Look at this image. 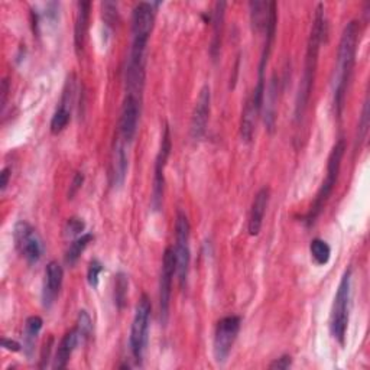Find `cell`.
Segmentation results:
<instances>
[{
  "mask_svg": "<svg viewBox=\"0 0 370 370\" xmlns=\"http://www.w3.org/2000/svg\"><path fill=\"white\" fill-rule=\"evenodd\" d=\"M357 41H359V22L350 21L342 33V40L337 52V65H335L334 77H333L334 109H335V115L339 117H342L343 113L347 87L354 69Z\"/></svg>",
  "mask_w": 370,
  "mask_h": 370,
  "instance_id": "1",
  "label": "cell"
},
{
  "mask_svg": "<svg viewBox=\"0 0 370 370\" xmlns=\"http://www.w3.org/2000/svg\"><path fill=\"white\" fill-rule=\"evenodd\" d=\"M325 28H327V25H325V16H324V6L320 4L317 6L314 22L311 26L310 38H308V44H307L304 73H302V79H301L298 94H296V103H295V120L296 122H299L302 117H304V113L308 108V102H310L311 91L314 87V80H316L320 45L323 44L324 35L327 33Z\"/></svg>",
  "mask_w": 370,
  "mask_h": 370,
  "instance_id": "2",
  "label": "cell"
},
{
  "mask_svg": "<svg viewBox=\"0 0 370 370\" xmlns=\"http://www.w3.org/2000/svg\"><path fill=\"white\" fill-rule=\"evenodd\" d=\"M155 23V9L152 4L142 2L134 6L132 13V50L129 65L145 67V52Z\"/></svg>",
  "mask_w": 370,
  "mask_h": 370,
  "instance_id": "3",
  "label": "cell"
},
{
  "mask_svg": "<svg viewBox=\"0 0 370 370\" xmlns=\"http://www.w3.org/2000/svg\"><path fill=\"white\" fill-rule=\"evenodd\" d=\"M346 152V142L343 139H340L337 144H335L330 152L328 156V162H327V175L325 180L323 181L316 198H314V203L308 212V214L306 216L304 221L310 226L316 221V219L323 213L327 201L337 184L339 180V174H340V168H342V161Z\"/></svg>",
  "mask_w": 370,
  "mask_h": 370,
  "instance_id": "4",
  "label": "cell"
},
{
  "mask_svg": "<svg viewBox=\"0 0 370 370\" xmlns=\"http://www.w3.org/2000/svg\"><path fill=\"white\" fill-rule=\"evenodd\" d=\"M352 299V269H346L342 281L335 292L331 316H330V331L334 340H337L340 346H345L346 334L349 327V311Z\"/></svg>",
  "mask_w": 370,
  "mask_h": 370,
  "instance_id": "5",
  "label": "cell"
},
{
  "mask_svg": "<svg viewBox=\"0 0 370 370\" xmlns=\"http://www.w3.org/2000/svg\"><path fill=\"white\" fill-rule=\"evenodd\" d=\"M151 311H152L151 301L148 295L144 294L138 302L137 310H134V317L130 328V339H129L130 352L138 364H141V362L144 360V354L148 345Z\"/></svg>",
  "mask_w": 370,
  "mask_h": 370,
  "instance_id": "6",
  "label": "cell"
},
{
  "mask_svg": "<svg viewBox=\"0 0 370 370\" xmlns=\"http://www.w3.org/2000/svg\"><path fill=\"white\" fill-rule=\"evenodd\" d=\"M190 236H191V226L188 217L184 212H177L175 219V269L177 277L181 288H185L190 263H191V249H190Z\"/></svg>",
  "mask_w": 370,
  "mask_h": 370,
  "instance_id": "7",
  "label": "cell"
},
{
  "mask_svg": "<svg viewBox=\"0 0 370 370\" xmlns=\"http://www.w3.org/2000/svg\"><path fill=\"white\" fill-rule=\"evenodd\" d=\"M13 241L16 249L25 258V260L30 265L38 263L44 253V243L38 234L28 221H18L13 230Z\"/></svg>",
  "mask_w": 370,
  "mask_h": 370,
  "instance_id": "8",
  "label": "cell"
},
{
  "mask_svg": "<svg viewBox=\"0 0 370 370\" xmlns=\"http://www.w3.org/2000/svg\"><path fill=\"white\" fill-rule=\"evenodd\" d=\"M242 320L238 316H229L217 323L214 333V359L219 364L227 362L234 342L241 331Z\"/></svg>",
  "mask_w": 370,
  "mask_h": 370,
  "instance_id": "9",
  "label": "cell"
},
{
  "mask_svg": "<svg viewBox=\"0 0 370 370\" xmlns=\"http://www.w3.org/2000/svg\"><path fill=\"white\" fill-rule=\"evenodd\" d=\"M177 274L175 269V253L173 248H166L162 258V271L159 279V314L161 323L165 325L170 317L171 294H173V281Z\"/></svg>",
  "mask_w": 370,
  "mask_h": 370,
  "instance_id": "10",
  "label": "cell"
},
{
  "mask_svg": "<svg viewBox=\"0 0 370 370\" xmlns=\"http://www.w3.org/2000/svg\"><path fill=\"white\" fill-rule=\"evenodd\" d=\"M173 142H171V130L170 126H165L161 146L155 159V173H154V187H152V207L154 210H159L162 206V198H163V188H165V166L168 162V158L171 155Z\"/></svg>",
  "mask_w": 370,
  "mask_h": 370,
  "instance_id": "11",
  "label": "cell"
},
{
  "mask_svg": "<svg viewBox=\"0 0 370 370\" xmlns=\"http://www.w3.org/2000/svg\"><path fill=\"white\" fill-rule=\"evenodd\" d=\"M265 80L258 79V84L253 88L250 97L245 105V109L242 112V120H241V134L243 142H252L256 122L263 108V98H265Z\"/></svg>",
  "mask_w": 370,
  "mask_h": 370,
  "instance_id": "12",
  "label": "cell"
},
{
  "mask_svg": "<svg viewBox=\"0 0 370 370\" xmlns=\"http://www.w3.org/2000/svg\"><path fill=\"white\" fill-rule=\"evenodd\" d=\"M210 109H212V90L209 86H204L200 90L191 116L190 132H191V138L194 141H200L206 134L209 119H210Z\"/></svg>",
  "mask_w": 370,
  "mask_h": 370,
  "instance_id": "13",
  "label": "cell"
},
{
  "mask_svg": "<svg viewBox=\"0 0 370 370\" xmlns=\"http://www.w3.org/2000/svg\"><path fill=\"white\" fill-rule=\"evenodd\" d=\"M141 116V96L126 93L120 115V133L126 142H132L138 132Z\"/></svg>",
  "mask_w": 370,
  "mask_h": 370,
  "instance_id": "14",
  "label": "cell"
},
{
  "mask_svg": "<svg viewBox=\"0 0 370 370\" xmlns=\"http://www.w3.org/2000/svg\"><path fill=\"white\" fill-rule=\"evenodd\" d=\"M74 77L71 76V80L67 81L62 98H61V103L57 108L52 119H51V132L54 134L61 133L67 125L70 123L71 120V103H73V98H74Z\"/></svg>",
  "mask_w": 370,
  "mask_h": 370,
  "instance_id": "15",
  "label": "cell"
},
{
  "mask_svg": "<svg viewBox=\"0 0 370 370\" xmlns=\"http://www.w3.org/2000/svg\"><path fill=\"white\" fill-rule=\"evenodd\" d=\"M62 281H64L62 266L55 260L50 262L45 269V282L42 291V301L45 308H51V306L58 298L62 287Z\"/></svg>",
  "mask_w": 370,
  "mask_h": 370,
  "instance_id": "16",
  "label": "cell"
},
{
  "mask_svg": "<svg viewBox=\"0 0 370 370\" xmlns=\"http://www.w3.org/2000/svg\"><path fill=\"white\" fill-rule=\"evenodd\" d=\"M267 204H269V188L263 187L258 191V194L253 198V203H252L249 226H248L250 236H258V234L260 233Z\"/></svg>",
  "mask_w": 370,
  "mask_h": 370,
  "instance_id": "17",
  "label": "cell"
},
{
  "mask_svg": "<svg viewBox=\"0 0 370 370\" xmlns=\"http://www.w3.org/2000/svg\"><path fill=\"white\" fill-rule=\"evenodd\" d=\"M83 343L79 331L74 328L71 330L70 333H67L61 343L58 345V349H57V353H55V357H54V363H52V367L54 369H65L67 364H69L74 350L77 349V346Z\"/></svg>",
  "mask_w": 370,
  "mask_h": 370,
  "instance_id": "18",
  "label": "cell"
},
{
  "mask_svg": "<svg viewBox=\"0 0 370 370\" xmlns=\"http://www.w3.org/2000/svg\"><path fill=\"white\" fill-rule=\"evenodd\" d=\"M90 2H79L77 5V15H76V25H74V44L76 50L80 54L84 48L87 32H88V22H90Z\"/></svg>",
  "mask_w": 370,
  "mask_h": 370,
  "instance_id": "19",
  "label": "cell"
},
{
  "mask_svg": "<svg viewBox=\"0 0 370 370\" xmlns=\"http://www.w3.org/2000/svg\"><path fill=\"white\" fill-rule=\"evenodd\" d=\"M277 4L275 2H250V21L253 30L258 33H262L266 30L269 18H271L272 9Z\"/></svg>",
  "mask_w": 370,
  "mask_h": 370,
  "instance_id": "20",
  "label": "cell"
},
{
  "mask_svg": "<svg viewBox=\"0 0 370 370\" xmlns=\"http://www.w3.org/2000/svg\"><path fill=\"white\" fill-rule=\"evenodd\" d=\"M127 155L125 151V145L122 142H117L113 151V159H112V177H113V185L122 187L126 174H127Z\"/></svg>",
  "mask_w": 370,
  "mask_h": 370,
  "instance_id": "21",
  "label": "cell"
},
{
  "mask_svg": "<svg viewBox=\"0 0 370 370\" xmlns=\"http://www.w3.org/2000/svg\"><path fill=\"white\" fill-rule=\"evenodd\" d=\"M42 318L38 316H32L25 321V330H23V350L28 357L32 356L33 350H35V345L38 340V335L42 330Z\"/></svg>",
  "mask_w": 370,
  "mask_h": 370,
  "instance_id": "22",
  "label": "cell"
},
{
  "mask_svg": "<svg viewBox=\"0 0 370 370\" xmlns=\"http://www.w3.org/2000/svg\"><path fill=\"white\" fill-rule=\"evenodd\" d=\"M224 9H226V4L224 2H219L214 6V12L212 16V23H213V29H214V35H213V44H212V55L216 59L220 51V44H221V30H223V21H224Z\"/></svg>",
  "mask_w": 370,
  "mask_h": 370,
  "instance_id": "23",
  "label": "cell"
},
{
  "mask_svg": "<svg viewBox=\"0 0 370 370\" xmlns=\"http://www.w3.org/2000/svg\"><path fill=\"white\" fill-rule=\"evenodd\" d=\"M93 234L90 233H86V234H81L80 238H76V241L70 245V248L67 249V253H65V262L67 265H76L77 260L80 259L81 253L87 249V246L90 245V242L93 241Z\"/></svg>",
  "mask_w": 370,
  "mask_h": 370,
  "instance_id": "24",
  "label": "cell"
},
{
  "mask_svg": "<svg viewBox=\"0 0 370 370\" xmlns=\"http://www.w3.org/2000/svg\"><path fill=\"white\" fill-rule=\"evenodd\" d=\"M310 253L316 265L324 266L331 258V248L323 239H313L310 243Z\"/></svg>",
  "mask_w": 370,
  "mask_h": 370,
  "instance_id": "25",
  "label": "cell"
},
{
  "mask_svg": "<svg viewBox=\"0 0 370 370\" xmlns=\"http://www.w3.org/2000/svg\"><path fill=\"white\" fill-rule=\"evenodd\" d=\"M266 100V116H265V120H266V127L269 130H274L275 127V119H277V90H275V80L274 83L271 84V88H269V94L265 96Z\"/></svg>",
  "mask_w": 370,
  "mask_h": 370,
  "instance_id": "26",
  "label": "cell"
},
{
  "mask_svg": "<svg viewBox=\"0 0 370 370\" xmlns=\"http://www.w3.org/2000/svg\"><path fill=\"white\" fill-rule=\"evenodd\" d=\"M127 291H129L127 277L125 274L119 272L116 275V281H115V304L119 310H123V307L126 304Z\"/></svg>",
  "mask_w": 370,
  "mask_h": 370,
  "instance_id": "27",
  "label": "cell"
},
{
  "mask_svg": "<svg viewBox=\"0 0 370 370\" xmlns=\"http://www.w3.org/2000/svg\"><path fill=\"white\" fill-rule=\"evenodd\" d=\"M76 330L79 331L80 337L83 342L88 340L90 335L93 333V321L88 316V313L86 310H81L79 313V317H77V324H76Z\"/></svg>",
  "mask_w": 370,
  "mask_h": 370,
  "instance_id": "28",
  "label": "cell"
},
{
  "mask_svg": "<svg viewBox=\"0 0 370 370\" xmlns=\"http://www.w3.org/2000/svg\"><path fill=\"white\" fill-rule=\"evenodd\" d=\"M86 229V224L83 221V219H79V217H71L67 220V224H65V236L67 238H80L83 231Z\"/></svg>",
  "mask_w": 370,
  "mask_h": 370,
  "instance_id": "29",
  "label": "cell"
},
{
  "mask_svg": "<svg viewBox=\"0 0 370 370\" xmlns=\"http://www.w3.org/2000/svg\"><path fill=\"white\" fill-rule=\"evenodd\" d=\"M103 265L100 263L97 259H93L88 265V271H87V281H88V285L91 288H97L98 287V279H100V274L103 272Z\"/></svg>",
  "mask_w": 370,
  "mask_h": 370,
  "instance_id": "30",
  "label": "cell"
},
{
  "mask_svg": "<svg viewBox=\"0 0 370 370\" xmlns=\"http://www.w3.org/2000/svg\"><path fill=\"white\" fill-rule=\"evenodd\" d=\"M367 129H369V100L366 98L363 112H362V117H360V123H359V137H357L359 144L362 141H364L366 134H367Z\"/></svg>",
  "mask_w": 370,
  "mask_h": 370,
  "instance_id": "31",
  "label": "cell"
},
{
  "mask_svg": "<svg viewBox=\"0 0 370 370\" xmlns=\"http://www.w3.org/2000/svg\"><path fill=\"white\" fill-rule=\"evenodd\" d=\"M103 16L108 23H115L117 21V5L113 2H105L103 5Z\"/></svg>",
  "mask_w": 370,
  "mask_h": 370,
  "instance_id": "32",
  "label": "cell"
},
{
  "mask_svg": "<svg viewBox=\"0 0 370 370\" xmlns=\"http://www.w3.org/2000/svg\"><path fill=\"white\" fill-rule=\"evenodd\" d=\"M292 366V357L289 354H284L279 359H275L271 364H269V369H275V370H287Z\"/></svg>",
  "mask_w": 370,
  "mask_h": 370,
  "instance_id": "33",
  "label": "cell"
},
{
  "mask_svg": "<svg viewBox=\"0 0 370 370\" xmlns=\"http://www.w3.org/2000/svg\"><path fill=\"white\" fill-rule=\"evenodd\" d=\"M83 183H84V175L81 174V173H77L76 175H74V178H73V183H71V185H70V190H69V198L70 200H73L74 198V195L81 190V187H83Z\"/></svg>",
  "mask_w": 370,
  "mask_h": 370,
  "instance_id": "34",
  "label": "cell"
},
{
  "mask_svg": "<svg viewBox=\"0 0 370 370\" xmlns=\"http://www.w3.org/2000/svg\"><path fill=\"white\" fill-rule=\"evenodd\" d=\"M2 347H4L5 350H8V352L18 353V352L22 350L23 346H22L21 343H18L16 340H12V339H6V337H4V339H2Z\"/></svg>",
  "mask_w": 370,
  "mask_h": 370,
  "instance_id": "35",
  "label": "cell"
},
{
  "mask_svg": "<svg viewBox=\"0 0 370 370\" xmlns=\"http://www.w3.org/2000/svg\"><path fill=\"white\" fill-rule=\"evenodd\" d=\"M9 180H11V168L6 166L2 170V173H0V191L5 192L8 185H9Z\"/></svg>",
  "mask_w": 370,
  "mask_h": 370,
  "instance_id": "36",
  "label": "cell"
},
{
  "mask_svg": "<svg viewBox=\"0 0 370 370\" xmlns=\"http://www.w3.org/2000/svg\"><path fill=\"white\" fill-rule=\"evenodd\" d=\"M8 93H9V81H8V79H5L2 81V109H5V106H6Z\"/></svg>",
  "mask_w": 370,
  "mask_h": 370,
  "instance_id": "37",
  "label": "cell"
}]
</instances>
